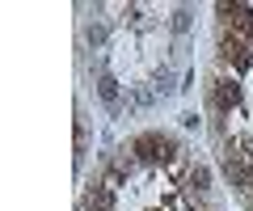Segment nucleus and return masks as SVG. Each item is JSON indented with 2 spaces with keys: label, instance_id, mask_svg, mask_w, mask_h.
<instances>
[{
  "label": "nucleus",
  "instance_id": "obj_1",
  "mask_svg": "<svg viewBox=\"0 0 253 211\" xmlns=\"http://www.w3.org/2000/svg\"><path fill=\"white\" fill-rule=\"evenodd\" d=\"M123 148L131 152V161H135V165H152V169L173 165V161H186V156H181V139L169 135V131H161V127L135 131V135L126 139Z\"/></svg>",
  "mask_w": 253,
  "mask_h": 211
},
{
  "label": "nucleus",
  "instance_id": "obj_2",
  "mask_svg": "<svg viewBox=\"0 0 253 211\" xmlns=\"http://www.w3.org/2000/svg\"><path fill=\"white\" fill-rule=\"evenodd\" d=\"M203 97H207V110L215 114V119L241 114V106H245V81L232 76V72H224V68H215V72L207 76V84H203Z\"/></svg>",
  "mask_w": 253,
  "mask_h": 211
},
{
  "label": "nucleus",
  "instance_id": "obj_3",
  "mask_svg": "<svg viewBox=\"0 0 253 211\" xmlns=\"http://www.w3.org/2000/svg\"><path fill=\"white\" fill-rule=\"evenodd\" d=\"M215 51H219V68H224V72L241 76V81L253 72V46H249V38H236V34H228V30H219Z\"/></svg>",
  "mask_w": 253,
  "mask_h": 211
},
{
  "label": "nucleus",
  "instance_id": "obj_4",
  "mask_svg": "<svg viewBox=\"0 0 253 211\" xmlns=\"http://www.w3.org/2000/svg\"><path fill=\"white\" fill-rule=\"evenodd\" d=\"M81 211H118V190H110V186H101L97 177H93V182L84 186Z\"/></svg>",
  "mask_w": 253,
  "mask_h": 211
},
{
  "label": "nucleus",
  "instance_id": "obj_5",
  "mask_svg": "<svg viewBox=\"0 0 253 211\" xmlns=\"http://www.w3.org/2000/svg\"><path fill=\"white\" fill-rule=\"evenodd\" d=\"M97 97H101V106H106L110 114H123V89H118V81L110 72L97 81Z\"/></svg>",
  "mask_w": 253,
  "mask_h": 211
},
{
  "label": "nucleus",
  "instance_id": "obj_6",
  "mask_svg": "<svg viewBox=\"0 0 253 211\" xmlns=\"http://www.w3.org/2000/svg\"><path fill=\"white\" fill-rule=\"evenodd\" d=\"M186 190H190V194H207V190H211V169L199 165V161L186 165Z\"/></svg>",
  "mask_w": 253,
  "mask_h": 211
},
{
  "label": "nucleus",
  "instance_id": "obj_7",
  "mask_svg": "<svg viewBox=\"0 0 253 211\" xmlns=\"http://www.w3.org/2000/svg\"><path fill=\"white\" fill-rule=\"evenodd\" d=\"M173 89H177V84H173V72H169V68H156V72H152V93H156V97H169Z\"/></svg>",
  "mask_w": 253,
  "mask_h": 211
},
{
  "label": "nucleus",
  "instance_id": "obj_8",
  "mask_svg": "<svg viewBox=\"0 0 253 211\" xmlns=\"http://www.w3.org/2000/svg\"><path fill=\"white\" fill-rule=\"evenodd\" d=\"M84 42H89L93 51H97V46L106 42V26H84Z\"/></svg>",
  "mask_w": 253,
  "mask_h": 211
},
{
  "label": "nucleus",
  "instance_id": "obj_9",
  "mask_svg": "<svg viewBox=\"0 0 253 211\" xmlns=\"http://www.w3.org/2000/svg\"><path fill=\"white\" fill-rule=\"evenodd\" d=\"M190 30V9H173V34H186Z\"/></svg>",
  "mask_w": 253,
  "mask_h": 211
},
{
  "label": "nucleus",
  "instance_id": "obj_10",
  "mask_svg": "<svg viewBox=\"0 0 253 211\" xmlns=\"http://www.w3.org/2000/svg\"><path fill=\"white\" fill-rule=\"evenodd\" d=\"M181 127H186V131H199V127H203V119H199L194 110H186V114H181Z\"/></svg>",
  "mask_w": 253,
  "mask_h": 211
}]
</instances>
